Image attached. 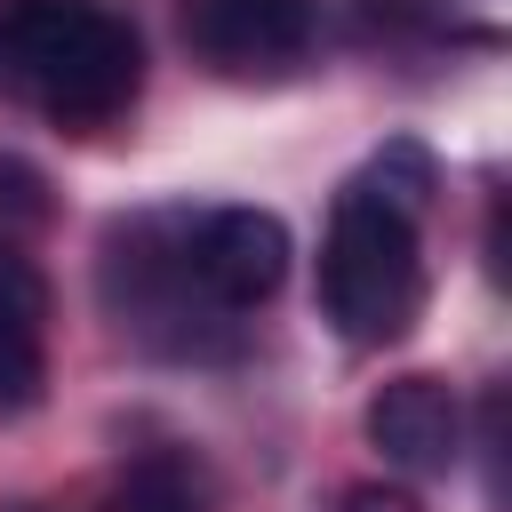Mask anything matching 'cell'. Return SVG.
Returning a JSON list of instances; mask_svg holds the SVG:
<instances>
[{
  "mask_svg": "<svg viewBox=\"0 0 512 512\" xmlns=\"http://www.w3.org/2000/svg\"><path fill=\"white\" fill-rule=\"evenodd\" d=\"M0 72L64 128H104L144 88V40L112 0H0Z\"/></svg>",
  "mask_w": 512,
  "mask_h": 512,
  "instance_id": "6da1fadb",
  "label": "cell"
},
{
  "mask_svg": "<svg viewBox=\"0 0 512 512\" xmlns=\"http://www.w3.org/2000/svg\"><path fill=\"white\" fill-rule=\"evenodd\" d=\"M320 312L344 344H392L424 312V256H416V216L376 200L360 176L328 208L320 240Z\"/></svg>",
  "mask_w": 512,
  "mask_h": 512,
  "instance_id": "7a4b0ae2",
  "label": "cell"
},
{
  "mask_svg": "<svg viewBox=\"0 0 512 512\" xmlns=\"http://www.w3.org/2000/svg\"><path fill=\"white\" fill-rule=\"evenodd\" d=\"M184 208H152L136 224H112L104 240V304L120 312V328L152 352H208V328H232L200 280L184 272V240H176Z\"/></svg>",
  "mask_w": 512,
  "mask_h": 512,
  "instance_id": "3957f363",
  "label": "cell"
},
{
  "mask_svg": "<svg viewBox=\"0 0 512 512\" xmlns=\"http://www.w3.org/2000/svg\"><path fill=\"white\" fill-rule=\"evenodd\" d=\"M176 240H184V272L224 320L256 312L288 280V224L272 208H184Z\"/></svg>",
  "mask_w": 512,
  "mask_h": 512,
  "instance_id": "277c9868",
  "label": "cell"
},
{
  "mask_svg": "<svg viewBox=\"0 0 512 512\" xmlns=\"http://www.w3.org/2000/svg\"><path fill=\"white\" fill-rule=\"evenodd\" d=\"M312 32H320V0H184L192 56L232 80H272L304 64Z\"/></svg>",
  "mask_w": 512,
  "mask_h": 512,
  "instance_id": "5b68a950",
  "label": "cell"
},
{
  "mask_svg": "<svg viewBox=\"0 0 512 512\" xmlns=\"http://www.w3.org/2000/svg\"><path fill=\"white\" fill-rule=\"evenodd\" d=\"M368 440L392 472L408 480H440L456 456H464V408L440 376H392L376 400H368Z\"/></svg>",
  "mask_w": 512,
  "mask_h": 512,
  "instance_id": "8992f818",
  "label": "cell"
},
{
  "mask_svg": "<svg viewBox=\"0 0 512 512\" xmlns=\"http://www.w3.org/2000/svg\"><path fill=\"white\" fill-rule=\"evenodd\" d=\"M48 392V288L0 240V416L40 408Z\"/></svg>",
  "mask_w": 512,
  "mask_h": 512,
  "instance_id": "52a82bcc",
  "label": "cell"
},
{
  "mask_svg": "<svg viewBox=\"0 0 512 512\" xmlns=\"http://www.w3.org/2000/svg\"><path fill=\"white\" fill-rule=\"evenodd\" d=\"M104 512H208V480H200V464L184 448H152V456H136L120 472Z\"/></svg>",
  "mask_w": 512,
  "mask_h": 512,
  "instance_id": "ba28073f",
  "label": "cell"
},
{
  "mask_svg": "<svg viewBox=\"0 0 512 512\" xmlns=\"http://www.w3.org/2000/svg\"><path fill=\"white\" fill-rule=\"evenodd\" d=\"M336 512H424L408 488H384V480H368V488H344V504Z\"/></svg>",
  "mask_w": 512,
  "mask_h": 512,
  "instance_id": "9c48e42d",
  "label": "cell"
},
{
  "mask_svg": "<svg viewBox=\"0 0 512 512\" xmlns=\"http://www.w3.org/2000/svg\"><path fill=\"white\" fill-rule=\"evenodd\" d=\"M16 512H24V504H16Z\"/></svg>",
  "mask_w": 512,
  "mask_h": 512,
  "instance_id": "30bf717a",
  "label": "cell"
}]
</instances>
